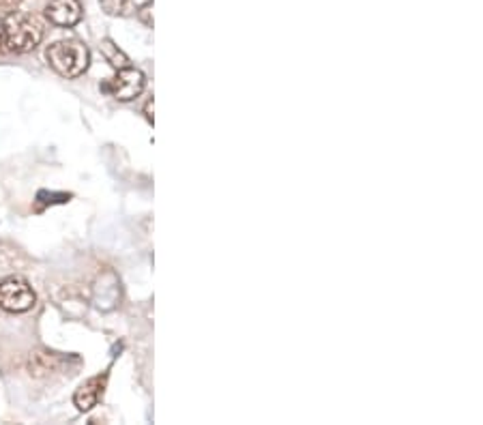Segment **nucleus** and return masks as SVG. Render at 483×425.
<instances>
[{"instance_id": "obj_1", "label": "nucleus", "mask_w": 483, "mask_h": 425, "mask_svg": "<svg viewBox=\"0 0 483 425\" xmlns=\"http://www.w3.org/2000/svg\"><path fill=\"white\" fill-rule=\"evenodd\" d=\"M43 39V24L39 18L13 11L5 18V47L16 54H28L33 52Z\"/></svg>"}, {"instance_id": "obj_2", "label": "nucleus", "mask_w": 483, "mask_h": 425, "mask_svg": "<svg viewBox=\"0 0 483 425\" xmlns=\"http://www.w3.org/2000/svg\"><path fill=\"white\" fill-rule=\"evenodd\" d=\"M45 58L58 76L77 78L89 69L91 54H89V47L82 41L62 39V41H56L48 47Z\"/></svg>"}, {"instance_id": "obj_3", "label": "nucleus", "mask_w": 483, "mask_h": 425, "mask_svg": "<svg viewBox=\"0 0 483 425\" xmlns=\"http://www.w3.org/2000/svg\"><path fill=\"white\" fill-rule=\"evenodd\" d=\"M35 301L37 297L33 288L22 277H9L0 283V307L5 312H11V314L28 312L35 305Z\"/></svg>"}, {"instance_id": "obj_4", "label": "nucleus", "mask_w": 483, "mask_h": 425, "mask_svg": "<svg viewBox=\"0 0 483 425\" xmlns=\"http://www.w3.org/2000/svg\"><path fill=\"white\" fill-rule=\"evenodd\" d=\"M144 82L146 80L142 76V71L131 69V67H123V69H118V74L110 80V84L106 89L118 101H131V99L140 97V93L144 91Z\"/></svg>"}, {"instance_id": "obj_5", "label": "nucleus", "mask_w": 483, "mask_h": 425, "mask_svg": "<svg viewBox=\"0 0 483 425\" xmlns=\"http://www.w3.org/2000/svg\"><path fill=\"white\" fill-rule=\"evenodd\" d=\"M45 18L60 28H71L82 20V5L79 0H52L45 7Z\"/></svg>"}, {"instance_id": "obj_6", "label": "nucleus", "mask_w": 483, "mask_h": 425, "mask_svg": "<svg viewBox=\"0 0 483 425\" xmlns=\"http://www.w3.org/2000/svg\"><path fill=\"white\" fill-rule=\"evenodd\" d=\"M99 395H101V378H93L75 391L73 402L79 410H91L99 402Z\"/></svg>"}, {"instance_id": "obj_7", "label": "nucleus", "mask_w": 483, "mask_h": 425, "mask_svg": "<svg viewBox=\"0 0 483 425\" xmlns=\"http://www.w3.org/2000/svg\"><path fill=\"white\" fill-rule=\"evenodd\" d=\"M101 52H104V56L108 58V62L112 64V67H116V69H123V67H127V56L110 41V39H106L104 43H101Z\"/></svg>"}, {"instance_id": "obj_8", "label": "nucleus", "mask_w": 483, "mask_h": 425, "mask_svg": "<svg viewBox=\"0 0 483 425\" xmlns=\"http://www.w3.org/2000/svg\"><path fill=\"white\" fill-rule=\"evenodd\" d=\"M99 5L108 16H125L129 11V0H99Z\"/></svg>"}, {"instance_id": "obj_9", "label": "nucleus", "mask_w": 483, "mask_h": 425, "mask_svg": "<svg viewBox=\"0 0 483 425\" xmlns=\"http://www.w3.org/2000/svg\"><path fill=\"white\" fill-rule=\"evenodd\" d=\"M150 9H152V3H146V5L138 11V18H140L146 26H152V18H150L152 11H150Z\"/></svg>"}, {"instance_id": "obj_10", "label": "nucleus", "mask_w": 483, "mask_h": 425, "mask_svg": "<svg viewBox=\"0 0 483 425\" xmlns=\"http://www.w3.org/2000/svg\"><path fill=\"white\" fill-rule=\"evenodd\" d=\"M5 50V18H0V52Z\"/></svg>"}]
</instances>
